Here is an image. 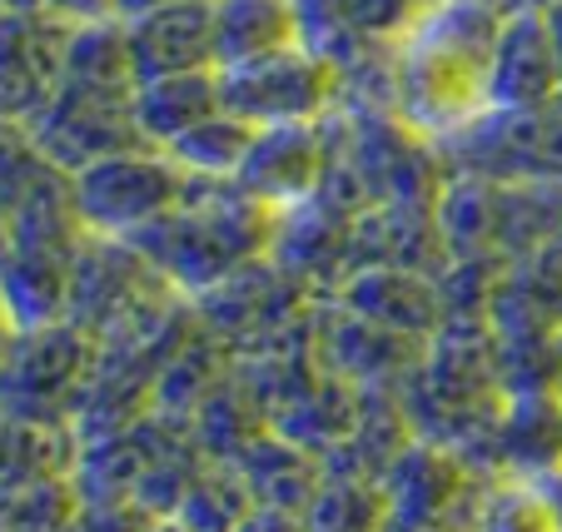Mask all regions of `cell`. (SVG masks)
Instances as JSON below:
<instances>
[{
	"label": "cell",
	"mask_w": 562,
	"mask_h": 532,
	"mask_svg": "<svg viewBox=\"0 0 562 532\" xmlns=\"http://www.w3.org/2000/svg\"><path fill=\"white\" fill-rule=\"evenodd\" d=\"M80 518L75 478H45L25 488H5V522L0 532H70Z\"/></svg>",
	"instance_id": "1f68e13d"
},
{
	"label": "cell",
	"mask_w": 562,
	"mask_h": 532,
	"mask_svg": "<svg viewBox=\"0 0 562 532\" xmlns=\"http://www.w3.org/2000/svg\"><path fill=\"white\" fill-rule=\"evenodd\" d=\"M434 219L453 259H498L493 254V184L473 174H448L434 200Z\"/></svg>",
	"instance_id": "d4e9b609"
},
{
	"label": "cell",
	"mask_w": 562,
	"mask_h": 532,
	"mask_svg": "<svg viewBox=\"0 0 562 532\" xmlns=\"http://www.w3.org/2000/svg\"><path fill=\"white\" fill-rule=\"evenodd\" d=\"M448 174L488 184L562 180V95L542 105H488L463 129L434 139Z\"/></svg>",
	"instance_id": "277c9868"
},
{
	"label": "cell",
	"mask_w": 562,
	"mask_h": 532,
	"mask_svg": "<svg viewBox=\"0 0 562 532\" xmlns=\"http://www.w3.org/2000/svg\"><path fill=\"white\" fill-rule=\"evenodd\" d=\"M349 235H353L349 214L314 194V200L294 204V210H284L274 219L269 259H274L289 279H299L308 294L324 298L349 279Z\"/></svg>",
	"instance_id": "9a60e30c"
},
{
	"label": "cell",
	"mask_w": 562,
	"mask_h": 532,
	"mask_svg": "<svg viewBox=\"0 0 562 532\" xmlns=\"http://www.w3.org/2000/svg\"><path fill=\"white\" fill-rule=\"evenodd\" d=\"M542 488V498L558 508V518H562V468H552V473H542V478H532Z\"/></svg>",
	"instance_id": "8d00e7d4"
},
{
	"label": "cell",
	"mask_w": 562,
	"mask_h": 532,
	"mask_svg": "<svg viewBox=\"0 0 562 532\" xmlns=\"http://www.w3.org/2000/svg\"><path fill=\"white\" fill-rule=\"evenodd\" d=\"M0 180H5V190H0V210H5V254H0L5 329L60 324L75 254L86 245V224L70 200V174L55 170L15 125H5Z\"/></svg>",
	"instance_id": "6da1fadb"
},
{
	"label": "cell",
	"mask_w": 562,
	"mask_h": 532,
	"mask_svg": "<svg viewBox=\"0 0 562 532\" xmlns=\"http://www.w3.org/2000/svg\"><path fill=\"white\" fill-rule=\"evenodd\" d=\"M15 129L65 174L86 170L105 155H120V149L145 145V135L135 125V95H110V90L80 86H60L41 115H31Z\"/></svg>",
	"instance_id": "30bf717a"
},
{
	"label": "cell",
	"mask_w": 562,
	"mask_h": 532,
	"mask_svg": "<svg viewBox=\"0 0 562 532\" xmlns=\"http://www.w3.org/2000/svg\"><path fill=\"white\" fill-rule=\"evenodd\" d=\"M339 304L363 314L369 324L404 339H434L443 329V288L438 274H418V269H353L339 288Z\"/></svg>",
	"instance_id": "ac0fdd59"
},
{
	"label": "cell",
	"mask_w": 562,
	"mask_h": 532,
	"mask_svg": "<svg viewBox=\"0 0 562 532\" xmlns=\"http://www.w3.org/2000/svg\"><path fill=\"white\" fill-rule=\"evenodd\" d=\"M224 110L220 70H190V75H159L135 86V125L149 149H170L180 135L204 125Z\"/></svg>",
	"instance_id": "ffe728a7"
},
{
	"label": "cell",
	"mask_w": 562,
	"mask_h": 532,
	"mask_svg": "<svg viewBox=\"0 0 562 532\" xmlns=\"http://www.w3.org/2000/svg\"><path fill=\"white\" fill-rule=\"evenodd\" d=\"M339 15L379 45H398L418 25V0H334Z\"/></svg>",
	"instance_id": "d6a6232c"
},
{
	"label": "cell",
	"mask_w": 562,
	"mask_h": 532,
	"mask_svg": "<svg viewBox=\"0 0 562 532\" xmlns=\"http://www.w3.org/2000/svg\"><path fill=\"white\" fill-rule=\"evenodd\" d=\"M308 339H314L318 369L339 378V384L359 388V394H398L408 384V373L418 369V353H424V339L379 329L363 314H353L349 304H339L334 294L314 298Z\"/></svg>",
	"instance_id": "8fae6325"
},
{
	"label": "cell",
	"mask_w": 562,
	"mask_h": 532,
	"mask_svg": "<svg viewBox=\"0 0 562 532\" xmlns=\"http://www.w3.org/2000/svg\"><path fill=\"white\" fill-rule=\"evenodd\" d=\"M383 532H473L488 478L434 443H408L379 478Z\"/></svg>",
	"instance_id": "ba28073f"
},
{
	"label": "cell",
	"mask_w": 562,
	"mask_h": 532,
	"mask_svg": "<svg viewBox=\"0 0 562 532\" xmlns=\"http://www.w3.org/2000/svg\"><path fill=\"white\" fill-rule=\"evenodd\" d=\"M75 463H80V433H75V423L5 418V488L70 478Z\"/></svg>",
	"instance_id": "484cf974"
},
{
	"label": "cell",
	"mask_w": 562,
	"mask_h": 532,
	"mask_svg": "<svg viewBox=\"0 0 562 532\" xmlns=\"http://www.w3.org/2000/svg\"><path fill=\"white\" fill-rule=\"evenodd\" d=\"M214 41H220V70L294 50L299 5L294 0H214Z\"/></svg>",
	"instance_id": "603a6c76"
},
{
	"label": "cell",
	"mask_w": 562,
	"mask_h": 532,
	"mask_svg": "<svg viewBox=\"0 0 562 532\" xmlns=\"http://www.w3.org/2000/svg\"><path fill=\"white\" fill-rule=\"evenodd\" d=\"M65 41L70 25L45 11H0V115L25 125L50 105L65 80Z\"/></svg>",
	"instance_id": "4fadbf2b"
},
{
	"label": "cell",
	"mask_w": 562,
	"mask_h": 532,
	"mask_svg": "<svg viewBox=\"0 0 562 532\" xmlns=\"http://www.w3.org/2000/svg\"><path fill=\"white\" fill-rule=\"evenodd\" d=\"M90 363H95V339L70 319L41 324V329H5V363H0L5 418L70 423Z\"/></svg>",
	"instance_id": "8992f818"
},
{
	"label": "cell",
	"mask_w": 562,
	"mask_h": 532,
	"mask_svg": "<svg viewBox=\"0 0 562 532\" xmlns=\"http://www.w3.org/2000/svg\"><path fill=\"white\" fill-rule=\"evenodd\" d=\"M558 373H562V333H558Z\"/></svg>",
	"instance_id": "7bdbcfd3"
},
{
	"label": "cell",
	"mask_w": 562,
	"mask_h": 532,
	"mask_svg": "<svg viewBox=\"0 0 562 532\" xmlns=\"http://www.w3.org/2000/svg\"><path fill=\"white\" fill-rule=\"evenodd\" d=\"M473 532H562V518L532 478H498L483 493Z\"/></svg>",
	"instance_id": "f546056e"
},
{
	"label": "cell",
	"mask_w": 562,
	"mask_h": 532,
	"mask_svg": "<svg viewBox=\"0 0 562 532\" xmlns=\"http://www.w3.org/2000/svg\"><path fill=\"white\" fill-rule=\"evenodd\" d=\"M70 200L86 235L135 239L184 200V170L165 149H120L70 174Z\"/></svg>",
	"instance_id": "5b68a950"
},
{
	"label": "cell",
	"mask_w": 562,
	"mask_h": 532,
	"mask_svg": "<svg viewBox=\"0 0 562 532\" xmlns=\"http://www.w3.org/2000/svg\"><path fill=\"white\" fill-rule=\"evenodd\" d=\"M542 15H548V31H552V45H558V65H562V0H548V5H542Z\"/></svg>",
	"instance_id": "74e56055"
},
{
	"label": "cell",
	"mask_w": 562,
	"mask_h": 532,
	"mask_svg": "<svg viewBox=\"0 0 562 532\" xmlns=\"http://www.w3.org/2000/svg\"><path fill=\"white\" fill-rule=\"evenodd\" d=\"M562 245V180L493 184V254L503 264Z\"/></svg>",
	"instance_id": "44dd1931"
},
{
	"label": "cell",
	"mask_w": 562,
	"mask_h": 532,
	"mask_svg": "<svg viewBox=\"0 0 562 532\" xmlns=\"http://www.w3.org/2000/svg\"><path fill=\"white\" fill-rule=\"evenodd\" d=\"M308 532H383V493L363 478H324L304 512Z\"/></svg>",
	"instance_id": "4dcf8cb0"
},
{
	"label": "cell",
	"mask_w": 562,
	"mask_h": 532,
	"mask_svg": "<svg viewBox=\"0 0 562 532\" xmlns=\"http://www.w3.org/2000/svg\"><path fill=\"white\" fill-rule=\"evenodd\" d=\"M353 269L443 274L448 249L443 235H438L434 204H373V210H363L349 235V274Z\"/></svg>",
	"instance_id": "e0dca14e"
},
{
	"label": "cell",
	"mask_w": 562,
	"mask_h": 532,
	"mask_svg": "<svg viewBox=\"0 0 562 532\" xmlns=\"http://www.w3.org/2000/svg\"><path fill=\"white\" fill-rule=\"evenodd\" d=\"M265 428H269L265 408L245 394V384H239L234 373L204 398L200 414L190 418V433H194V443H200V453L210 463H234L259 433H265Z\"/></svg>",
	"instance_id": "4316f807"
},
{
	"label": "cell",
	"mask_w": 562,
	"mask_h": 532,
	"mask_svg": "<svg viewBox=\"0 0 562 532\" xmlns=\"http://www.w3.org/2000/svg\"><path fill=\"white\" fill-rule=\"evenodd\" d=\"M503 15L477 0H443L393 45V105L408 129L443 139L493 105V50Z\"/></svg>",
	"instance_id": "7a4b0ae2"
},
{
	"label": "cell",
	"mask_w": 562,
	"mask_h": 532,
	"mask_svg": "<svg viewBox=\"0 0 562 532\" xmlns=\"http://www.w3.org/2000/svg\"><path fill=\"white\" fill-rule=\"evenodd\" d=\"M245 488L255 493L259 508H284V512H308V502L324 488V468L314 453H304L299 443H289L279 428H265L255 443L234 459Z\"/></svg>",
	"instance_id": "7402d4cb"
},
{
	"label": "cell",
	"mask_w": 562,
	"mask_h": 532,
	"mask_svg": "<svg viewBox=\"0 0 562 532\" xmlns=\"http://www.w3.org/2000/svg\"><path fill=\"white\" fill-rule=\"evenodd\" d=\"M477 5H488L498 15H513V11H532V5H548V0H477Z\"/></svg>",
	"instance_id": "f35d334b"
},
{
	"label": "cell",
	"mask_w": 562,
	"mask_h": 532,
	"mask_svg": "<svg viewBox=\"0 0 562 532\" xmlns=\"http://www.w3.org/2000/svg\"><path fill=\"white\" fill-rule=\"evenodd\" d=\"M130 55L139 80L159 75L220 70V41H214V0H180L165 11H149L125 21Z\"/></svg>",
	"instance_id": "2e32d148"
},
{
	"label": "cell",
	"mask_w": 562,
	"mask_h": 532,
	"mask_svg": "<svg viewBox=\"0 0 562 532\" xmlns=\"http://www.w3.org/2000/svg\"><path fill=\"white\" fill-rule=\"evenodd\" d=\"M255 512V493L245 488L234 463H204L200 478L184 488L180 508L170 512V522H180L184 532H234L239 522Z\"/></svg>",
	"instance_id": "83f0119b"
},
{
	"label": "cell",
	"mask_w": 562,
	"mask_h": 532,
	"mask_svg": "<svg viewBox=\"0 0 562 532\" xmlns=\"http://www.w3.org/2000/svg\"><path fill=\"white\" fill-rule=\"evenodd\" d=\"M220 95L229 115H239L255 129L304 125V120H324L339 105V75L314 50L294 45V50L220 70Z\"/></svg>",
	"instance_id": "9c48e42d"
},
{
	"label": "cell",
	"mask_w": 562,
	"mask_h": 532,
	"mask_svg": "<svg viewBox=\"0 0 562 532\" xmlns=\"http://www.w3.org/2000/svg\"><path fill=\"white\" fill-rule=\"evenodd\" d=\"M562 95V65L542 5L503 15L493 50V105H542Z\"/></svg>",
	"instance_id": "d6986e66"
},
{
	"label": "cell",
	"mask_w": 562,
	"mask_h": 532,
	"mask_svg": "<svg viewBox=\"0 0 562 532\" xmlns=\"http://www.w3.org/2000/svg\"><path fill=\"white\" fill-rule=\"evenodd\" d=\"M165 5H180V0H115V15H120V21H135V15L165 11Z\"/></svg>",
	"instance_id": "d590c367"
},
{
	"label": "cell",
	"mask_w": 562,
	"mask_h": 532,
	"mask_svg": "<svg viewBox=\"0 0 562 532\" xmlns=\"http://www.w3.org/2000/svg\"><path fill=\"white\" fill-rule=\"evenodd\" d=\"M159 294H170V284L159 279V269L130 239L86 235V245H80L75 269H70L65 319L75 329H86L90 339H100L105 329H115L120 319H130V314L145 309L149 298H159Z\"/></svg>",
	"instance_id": "7c38bea8"
},
{
	"label": "cell",
	"mask_w": 562,
	"mask_h": 532,
	"mask_svg": "<svg viewBox=\"0 0 562 532\" xmlns=\"http://www.w3.org/2000/svg\"><path fill=\"white\" fill-rule=\"evenodd\" d=\"M249 145H255V125H245L239 115L220 110L204 125H194L190 135H180L165 155L180 165L190 180H234L239 165H245Z\"/></svg>",
	"instance_id": "f1b7e54d"
},
{
	"label": "cell",
	"mask_w": 562,
	"mask_h": 532,
	"mask_svg": "<svg viewBox=\"0 0 562 532\" xmlns=\"http://www.w3.org/2000/svg\"><path fill=\"white\" fill-rule=\"evenodd\" d=\"M359 414H363L359 388H349V384H339V378L324 373V378H318L299 404H289L269 428H279L289 443H299L304 453H314V459L324 463L339 443H349V433L359 428Z\"/></svg>",
	"instance_id": "cb8c5ba5"
},
{
	"label": "cell",
	"mask_w": 562,
	"mask_h": 532,
	"mask_svg": "<svg viewBox=\"0 0 562 532\" xmlns=\"http://www.w3.org/2000/svg\"><path fill=\"white\" fill-rule=\"evenodd\" d=\"M0 11H41V0H0Z\"/></svg>",
	"instance_id": "ab89813d"
},
{
	"label": "cell",
	"mask_w": 562,
	"mask_h": 532,
	"mask_svg": "<svg viewBox=\"0 0 562 532\" xmlns=\"http://www.w3.org/2000/svg\"><path fill=\"white\" fill-rule=\"evenodd\" d=\"M274 219L279 214L259 204L239 180H190L184 174V200L165 219L139 229L130 245L159 269L170 288H180L184 298H200L204 288L224 284L229 274L269 254Z\"/></svg>",
	"instance_id": "3957f363"
},
{
	"label": "cell",
	"mask_w": 562,
	"mask_h": 532,
	"mask_svg": "<svg viewBox=\"0 0 562 532\" xmlns=\"http://www.w3.org/2000/svg\"><path fill=\"white\" fill-rule=\"evenodd\" d=\"M234 532H308V522H304V512H284V508H259L255 502V512H249L245 522Z\"/></svg>",
	"instance_id": "e575fe53"
},
{
	"label": "cell",
	"mask_w": 562,
	"mask_h": 532,
	"mask_svg": "<svg viewBox=\"0 0 562 532\" xmlns=\"http://www.w3.org/2000/svg\"><path fill=\"white\" fill-rule=\"evenodd\" d=\"M41 11L60 25H95V21H120L115 0H41Z\"/></svg>",
	"instance_id": "836d02e7"
},
{
	"label": "cell",
	"mask_w": 562,
	"mask_h": 532,
	"mask_svg": "<svg viewBox=\"0 0 562 532\" xmlns=\"http://www.w3.org/2000/svg\"><path fill=\"white\" fill-rule=\"evenodd\" d=\"M149 532H184V528H180V522H170V518H159V522H155V528H149Z\"/></svg>",
	"instance_id": "60d3db41"
},
{
	"label": "cell",
	"mask_w": 562,
	"mask_h": 532,
	"mask_svg": "<svg viewBox=\"0 0 562 532\" xmlns=\"http://www.w3.org/2000/svg\"><path fill=\"white\" fill-rule=\"evenodd\" d=\"M434 5H443V0H418V11H434Z\"/></svg>",
	"instance_id": "b9f144b4"
},
{
	"label": "cell",
	"mask_w": 562,
	"mask_h": 532,
	"mask_svg": "<svg viewBox=\"0 0 562 532\" xmlns=\"http://www.w3.org/2000/svg\"><path fill=\"white\" fill-rule=\"evenodd\" d=\"M314 298L299 279H289L274 259H255L239 274H229L224 284L204 288L194 304V319L200 329H210L214 339L229 349V359H245L259 353L269 343H284L294 333L308 329V314H314Z\"/></svg>",
	"instance_id": "52a82bcc"
},
{
	"label": "cell",
	"mask_w": 562,
	"mask_h": 532,
	"mask_svg": "<svg viewBox=\"0 0 562 532\" xmlns=\"http://www.w3.org/2000/svg\"><path fill=\"white\" fill-rule=\"evenodd\" d=\"M324 170H329V129H324V120H304V125L255 129V145H249L234 180L259 204L284 214L324 190Z\"/></svg>",
	"instance_id": "5bb4252c"
}]
</instances>
